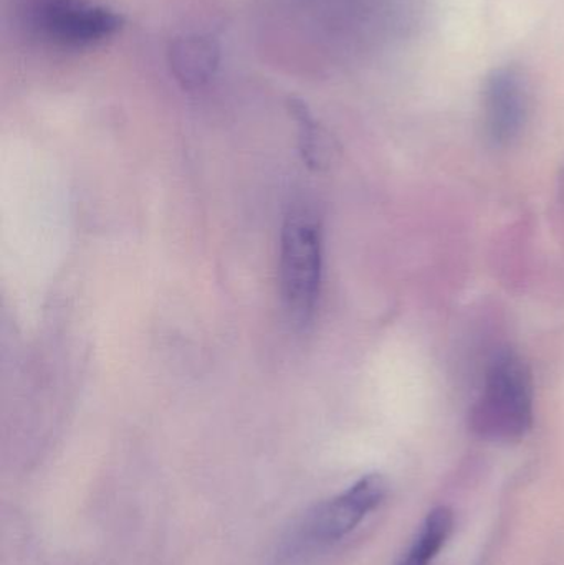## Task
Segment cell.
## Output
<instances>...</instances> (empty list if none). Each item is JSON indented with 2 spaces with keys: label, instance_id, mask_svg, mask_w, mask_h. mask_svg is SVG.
I'll return each instance as SVG.
<instances>
[{
  "label": "cell",
  "instance_id": "cell-1",
  "mask_svg": "<svg viewBox=\"0 0 564 565\" xmlns=\"http://www.w3.org/2000/svg\"><path fill=\"white\" fill-rule=\"evenodd\" d=\"M323 275V232L310 207L297 205L288 212L281 228V302L295 328L310 324L317 311Z\"/></svg>",
  "mask_w": 564,
  "mask_h": 565
},
{
  "label": "cell",
  "instance_id": "cell-2",
  "mask_svg": "<svg viewBox=\"0 0 564 565\" xmlns=\"http://www.w3.org/2000/svg\"><path fill=\"white\" fill-rule=\"evenodd\" d=\"M533 407L532 369L515 352H502L487 372L482 394L470 412V427L486 440L517 441L532 428Z\"/></svg>",
  "mask_w": 564,
  "mask_h": 565
},
{
  "label": "cell",
  "instance_id": "cell-3",
  "mask_svg": "<svg viewBox=\"0 0 564 565\" xmlns=\"http://www.w3.org/2000/svg\"><path fill=\"white\" fill-rule=\"evenodd\" d=\"M17 22L32 39L62 50H85L123 26V17L93 0H13Z\"/></svg>",
  "mask_w": 564,
  "mask_h": 565
},
{
  "label": "cell",
  "instance_id": "cell-4",
  "mask_svg": "<svg viewBox=\"0 0 564 565\" xmlns=\"http://www.w3.org/2000/svg\"><path fill=\"white\" fill-rule=\"evenodd\" d=\"M529 86L517 66L493 70L483 86V125L496 148H509L522 136L529 119Z\"/></svg>",
  "mask_w": 564,
  "mask_h": 565
},
{
  "label": "cell",
  "instance_id": "cell-5",
  "mask_svg": "<svg viewBox=\"0 0 564 565\" xmlns=\"http://www.w3.org/2000/svg\"><path fill=\"white\" fill-rule=\"evenodd\" d=\"M386 493V480L381 475L361 478L311 514L305 526L307 543L330 544L343 540L363 523L368 514L381 507Z\"/></svg>",
  "mask_w": 564,
  "mask_h": 565
},
{
  "label": "cell",
  "instance_id": "cell-6",
  "mask_svg": "<svg viewBox=\"0 0 564 565\" xmlns=\"http://www.w3.org/2000/svg\"><path fill=\"white\" fill-rule=\"evenodd\" d=\"M221 62V46L211 35L178 36L169 46V65L184 88L195 89L209 83Z\"/></svg>",
  "mask_w": 564,
  "mask_h": 565
},
{
  "label": "cell",
  "instance_id": "cell-7",
  "mask_svg": "<svg viewBox=\"0 0 564 565\" xmlns=\"http://www.w3.org/2000/svg\"><path fill=\"white\" fill-rule=\"evenodd\" d=\"M454 530V514L447 507L430 511L407 556L400 565H429L446 546Z\"/></svg>",
  "mask_w": 564,
  "mask_h": 565
},
{
  "label": "cell",
  "instance_id": "cell-8",
  "mask_svg": "<svg viewBox=\"0 0 564 565\" xmlns=\"http://www.w3.org/2000/svg\"><path fill=\"white\" fill-rule=\"evenodd\" d=\"M291 111H294L295 118L300 122V142L301 152H304V159H307L310 166H320L323 162V138H321V131L318 129L317 122L311 118L310 111L307 106L300 102H291Z\"/></svg>",
  "mask_w": 564,
  "mask_h": 565
}]
</instances>
